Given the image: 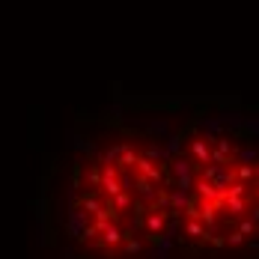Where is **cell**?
<instances>
[{
    "instance_id": "2",
    "label": "cell",
    "mask_w": 259,
    "mask_h": 259,
    "mask_svg": "<svg viewBox=\"0 0 259 259\" xmlns=\"http://www.w3.org/2000/svg\"><path fill=\"white\" fill-rule=\"evenodd\" d=\"M134 188H137V200H143L146 206H155L158 191H161V188H155V182H149L146 176H140V173H137V182H134Z\"/></svg>"
},
{
    "instance_id": "1",
    "label": "cell",
    "mask_w": 259,
    "mask_h": 259,
    "mask_svg": "<svg viewBox=\"0 0 259 259\" xmlns=\"http://www.w3.org/2000/svg\"><path fill=\"white\" fill-rule=\"evenodd\" d=\"M93 224V214L87 211V208L80 206H72V211H69V221H66V230H69V235L75 238V241H80V235H83V230Z\"/></svg>"
},
{
    "instance_id": "4",
    "label": "cell",
    "mask_w": 259,
    "mask_h": 259,
    "mask_svg": "<svg viewBox=\"0 0 259 259\" xmlns=\"http://www.w3.org/2000/svg\"><path fill=\"white\" fill-rule=\"evenodd\" d=\"M113 200V206H116V211L119 214H125L131 206H134V200H131V191H122V194H116V197H110Z\"/></svg>"
},
{
    "instance_id": "3",
    "label": "cell",
    "mask_w": 259,
    "mask_h": 259,
    "mask_svg": "<svg viewBox=\"0 0 259 259\" xmlns=\"http://www.w3.org/2000/svg\"><path fill=\"white\" fill-rule=\"evenodd\" d=\"M167 230V214L158 211L155 206H149V214H146V235H164Z\"/></svg>"
},
{
    "instance_id": "5",
    "label": "cell",
    "mask_w": 259,
    "mask_h": 259,
    "mask_svg": "<svg viewBox=\"0 0 259 259\" xmlns=\"http://www.w3.org/2000/svg\"><path fill=\"white\" fill-rule=\"evenodd\" d=\"M122 250H125V253H140V250H143V241L131 238V233H128V238H125V244H122Z\"/></svg>"
},
{
    "instance_id": "6",
    "label": "cell",
    "mask_w": 259,
    "mask_h": 259,
    "mask_svg": "<svg viewBox=\"0 0 259 259\" xmlns=\"http://www.w3.org/2000/svg\"><path fill=\"white\" fill-rule=\"evenodd\" d=\"M149 259H170V250H164V247H155V250L149 253Z\"/></svg>"
}]
</instances>
